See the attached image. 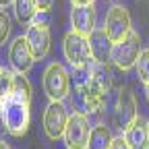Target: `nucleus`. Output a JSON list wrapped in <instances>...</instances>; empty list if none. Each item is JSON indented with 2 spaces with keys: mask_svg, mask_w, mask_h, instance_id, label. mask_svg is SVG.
<instances>
[{
  "mask_svg": "<svg viewBox=\"0 0 149 149\" xmlns=\"http://www.w3.org/2000/svg\"><path fill=\"white\" fill-rule=\"evenodd\" d=\"M44 91L50 102H62L70 91V77L60 62H52L44 72Z\"/></svg>",
  "mask_w": 149,
  "mask_h": 149,
  "instance_id": "nucleus-5",
  "label": "nucleus"
},
{
  "mask_svg": "<svg viewBox=\"0 0 149 149\" xmlns=\"http://www.w3.org/2000/svg\"><path fill=\"white\" fill-rule=\"evenodd\" d=\"M139 56H141V37H139V33H135L133 29H130L126 37H122L120 42H116L114 46H112L110 60L114 62L120 70H128V68L137 66Z\"/></svg>",
  "mask_w": 149,
  "mask_h": 149,
  "instance_id": "nucleus-3",
  "label": "nucleus"
},
{
  "mask_svg": "<svg viewBox=\"0 0 149 149\" xmlns=\"http://www.w3.org/2000/svg\"><path fill=\"white\" fill-rule=\"evenodd\" d=\"M68 122V114L62 102H50V106L44 112V133L48 139L56 141L64 137V128Z\"/></svg>",
  "mask_w": 149,
  "mask_h": 149,
  "instance_id": "nucleus-8",
  "label": "nucleus"
},
{
  "mask_svg": "<svg viewBox=\"0 0 149 149\" xmlns=\"http://www.w3.org/2000/svg\"><path fill=\"white\" fill-rule=\"evenodd\" d=\"M137 120V102L135 95L128 87H122L118 91L116 97V106H114V124L116 128H120L122 133Z\"/></svg>",
  "mask_w": 149,
  "mask_h": 149,
  "instance_id": "nucleus-7",
  "label": "nucleus"
},
{
  "mask_svg": "<svg viewBox=\"0 0 149 149\" xmlns=\"http://www.w3.org/2000/svg\"><path fill=\"white\" fill-rule=\"evenodd\" d=\"M89 46H91V56L97 62H108L112 56V46L114 42L110 40L106 29H93L89 35Z\"/></svg>",
  "mask_w": 149,
  "mask_h": 149,
  "instance_id": "nucleus-13",
  "label": "nucleus"
},
{
  "mask_svg": "<svg viewBox=\"0 0 149 149\" xmlns=\"http://www.w3.org/2000/svg\"><path fill=\"white\" fill-rule=\"evenodd\" d=\"M31 25H42V27H48V25H50V13L40 8V10L35 13V17H33Z\"/></svg>",
  "mask_w": 149,
  "mask_h": 149,
  "instance_id": "nucleus-22",
  "label": "nucleus"
},
{
  "mask_svg": "<svg viewBox=\"0 0 149 149\" xmlns=\"http://www.w3.org/2000/svg\"><path fill=\"white\" fill-rule=\"evenodd\" d=\"M0 149H10V147H8V145H6L4 141H0Z\"/></svg>",
  "mask_w": 149,
  "mask_h": 149,
  "instance_id": "nucleus-28",
  "label": "nucleus"
},
{
  "mask_svg": "<svg viewBox=\"0 0 149 149\" xmlns=\"http://www.w3.org/2000/svg\"><path fill=\"white\" fill-rule=\"evenodd\" d=\"M137 74H139V79L145 85L149 83V50H143L141 56H139V60H137Z\"/></svg>",
  "mask_w": 149,
  "mask_h": 149,
  "instance_id": "nucleus-20",
  "label": "nucleus"
},
{
  "mask_svg": "<svg viewBox=\"0 0 149 149\" xmlns=\"http://www.w3.org/2000/svg\"><path fill=\"white\" fill-rule=\"evenodd\" d=\"M0 72H2V66H0Z\"/></svg>",
  "mask_w": 149,
  "mask_h": 149,
  "instance_id": "nucleus-30",
  "label": "nucleus"
},
{
  "mask_svg": "<svg viewBox=\"0 0 149 149\" xmlns=\"http://www.w3.org/2000/svg\"><path fill=\"white\" fill-rule=\"evenodd\" d=\"M72 4H93L95 0H70Z\"/></svg>",
  "mask_w": 149,
  "mask_h": 149,
  "instance_id": "nucleus-26",
  "label": "nucleus"
},
{
  "mask_svg": "<svg viewBox=\"0 0 149 149\" xmlns=\"http://www.w3.org/2000/svg\"><path fill=\"white\" fill-rule=\"evenodd\" d=\"M72 29L83 35H91L95 29V8L93 4H74L72 6Z\"/></svg>",
  "mask_w": 149,
  "mask_h": 149,
  "instance_id": "nucleus-11",
  "label": "nucleus"
},
{
  "mask_svg": "<svg viewBox=\"0 0 149 149\" xmlns=\"http://www.w3.org/2000/svg\"><path fill=\"white\" fill-rule=\"evenodd\" d=\"M13 81H15V72L2 68V72H0V102H6L13 95Z\"/></svg>",
  "mask_w": 149,
  "mask_h": 149,
  "instance_id": "nucleus-19",
  "label": "nucleus"
},
{
  "mask_svg": "<svg viewBox=\"0 0 149 149\" xmlns=\"http://www.w3.org/2000/svg\"><path fill=\"white\" fill-rule=\"evenodd\" d=\"M6 130V124H4V114H2V102H0V133Z\"/></svg>",
  "mask_w": 149,
  "mask_h": 149,
  "instance_id": "nucleus-25",
  "label": "nucleus"
},
{
  "mask_svg": "<svg viewBox=\"0 0 149 149\" xmlns=\"http://www.w3.org/2000/svg\"><path fill=\"white\" fill-rule=\"evenodd\" d=\"M13 4H15V17H17V21L21 23V25H31L35 13L40 10L35 0H15Z\"/></svg>",
  "mask_w": 149,
  "mask_h": 149,
  "instance_id": "nucleus-17",
  "label": "nucleus"
},
{
  "mask_svg": "<svg viewBox=\"0 0 149 149\" xmlns=\"http://www.w3.org/2000/svg\"><path fill=\"white\" fill-rule=\"evenodd\" d=\"M77 77H74V93H72V102L74 108L81 114H95L102 110L106 102V93H102L95 85L89 81V66L85 68H74Z\"/></svg>",
  "mask_w": 149,
  "mask_h": 149,
  "instance_id": "nucleus-1",
  "label": "nucleus"
},
{
  "mask_svg": "<svg viewBox=\"0 0 149 149\" xmlns=\"http://www.w3.org/2000/svg\"><path fill=\"white\" fill-rule=\"evenodd\" d=\"M37 2V8H42V10H50L52 4H54V0H35Z\"/></svg>",
  "mask_w": 149,
  "mask_h": 149,
  "instance_id": "nucleus-24",
  "label": "nucleus"
},
{
  "mask_svg": "<svg viewBox=\"0 0 149 149\" xmlns=\"http://www.w3.org/2000/svg\"><path fill=\"white\" fill-rule=\"evenodd\" d=\"M27 42L31 46V52L35 56V60L46 58V54L50 52V29L42 25H29L27 29Z\"/></svg>",
  "mask_w": 149,
  "mask_h": 149,
  "instance_id": "nucleus-12",
  "label": "nucleus"
},
{
  "mask_svg": "<svg viewBox=\"0 0 149 149\" xmlns=\"http://www.w3.org/2000/svg\"><path fill=\"white\" fill-rule=\"evenodd\" d=\"M124 139L130 149H149V122L137 116V120L124 130Z\"/></svg>",
  "mask_w": 149,
  "mask_h": 149,
  "instance_id": "nucleus-14",
  "label": "nucleus"
},
{
  "mask_svg": "<svg viewBox=\"0 0 149 149\" xmlns=\"http://www.w3.org/2000/svg\"><path fill=\"white\" fill-rule=\"evenodd\" d=\"M21 102H31V83L25 77V72H15V81H13V95Z\"/></svg>",
  "mask_w": 149,
  "mask_h": 149,
  "instance_id": "nucleus-18",
  "label": "nucleus"
},
{
  "mask_svg": "<svg viewBox=\"0 0 149 149\" xmlns=\"http://www.w3.org/2000/svg\"><path fill=\"white\" fill-rule=\"evenodd\" d=\"M145 93H147V100H149V83H147V87H145Z\"/></svg>",
  "mask_w": 149,
  "mask_h": 149,
  "instance_id": "nucleus-29",
  "label": "nucleus"
},
{
  "mask_svg": "<svg viewBox=\"0 0 149 149\" xmlns=\"http://www.w3.org/2000/svg\"><path fill=\"white\" fill-rule=\"evenodd\" d=\"M15 0H0V8H6L8 4H13Z\"/></svg>",
  "mask_w": 149,
  "mask_h": 149,
  "instance_id": "nucleus-27",
  "label": "nucleus"
},
{
  "mask_svg": "<svg viewBox=\"0 0 149 149\" xmlns=\"http://www.w3.org/2000/svg\"><path fill=\"white\" fill-rule=\"evenodd\" d=\"M8 60L15 68V72H27L31 66H33V60L35 56L31 52V46L27 42V37H17V40L10 44V50H8Z\"/></svg>",
  "mask_w": 149,
  "mask_h": 149,
  "instance_id": "nucleus-10",
  "label": "nucleus"
},
{
  "mask_svg": "<svg viewBox=\"0 0 149 149\" xmlns=\"http://www.w3.org/2000/svg\"><path fill=\"white\" fill-rule=\"evenodd\" d=\"M104 29L108 31L110 40L114 44L120 42L122 37H126L128 31H130V15H128V10L124 6H120V4H114L106 15Z\"/></svg>",
  "mask_w": 149,
  "mask_h": 149,
  "instance_id": "nucleus-9",
  "label": "nucleus"
},
{
  "mask_svg": "<svg viewBox=\"0 0 149 149\" xmlns=\"http://www.w3.org/2000/svg\"><path fill=\"white\" fill-rule=\"evenodd\" d=\"M112 79H114V74H112V70L108 68V62H97L93 60L89 64V81L95 85L102 93H106L112 89Z\"/></svg>",
  "mask_w": 149,
  "mask_h": 149,
  "instance_id": "nucleus-15",
  "label": "nucleus"
},
{
  "mask_svg": "<svg viewBox=\"0 0 149 149\" xmlns=\"http://www.w3.org/2000/svg\"><path fill=\"white\" fill-rule=\"evenodd\" d=\"M112 133L110 128L104 126V124H95L91 128V135H89V145L87 149H110L112 145Z\"/></svg>",
  "mask_w": 149,
  "mask_h": 149,
  "instance_id": "nucleus-16",
  "label": "nucleus"
},
{
  "mask_svg": "<svg viewBox=\"0 0 149 149\" xmlns=\"http://www.w3.org/2000/svg\"><path fill=\"white\" fill-rule=\"evenodd\" d=\"M2 114H4L6 130L13 137H23L27 133L29 122H31V112H29L27 102H21L17 97H8L6 102H2Z\"/></svg>",
  "mask_w": 149,
  "mask_h": 149,
  "instance_id": "nucleus-2",
  "label": "nucleus"
},
{
  "mask_svg": "<svg viewBox=\"0 0 149 149\" xmlns=\"http://www.w3.org/2000/svg\"><path fill=\"white\" fill-rule=\"evenodd\" d=\"M64 56L72 68H85L93 62L91 46H89V35H83L79 31H70L64 37Z\"/></svg>",
  "mask_w": 149,
  "mask_h": 149,
  "instance_id": "nucleus-4",
  "label": "nucleus"
},
{
  "mask_svg": "<svg viewBox=\"0 0 149 149\" xmlns=\"http://www.w3.org/2000/svg\"><path fill=\"white\" fill-rule=\"evenodd\" d=\"M110 149H130V145L126 143V139H124V137H118V139H112Z\"/></svg>",
  "mask_w": 149,
  "mask_h": 149,
  "instance_id": "nucleus-23",
  "label": "nucleus"
},
{
  "mask_svg": "<svg viewBox=\"0 0 149 149\" xmlns=\"http://www.w3.org/2000/svg\"><path fill=\"white\" fill-rule=\"evenodd\" d=\"M89 118L87 114L74 112L72 116H68L66 128H64V143L68 149H87L89 145V135H91Z\"/></svg>",
  "mask_w": 149,
  "mask_h": 149,
  "instance_id": "nucleus-6",
  "label": "nucleus"
},
{
  "mask_svg": "<svg viewBox=\"0 0 149 149\" xmlns=\"http://www.w3.org/2000/svg\"><path fill=\"white\" fill-rule=\"evenodd\" d=\"M8 35H10V19L2 8H0V46L6 44Z\"/></svg>",
  "mask_w": 149,
  "mask_h": 149,
  "instance_id": "nucleus-21",
  "label": "nucleus"
}]
</instances>
